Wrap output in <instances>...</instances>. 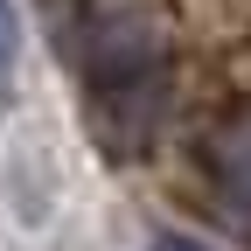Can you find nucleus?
I'll use <instances>...</instances> for the list:
<instances>
[{
	"label": "nucleus",
	"mask_w": 251,
	"mask_h": 251,
	"mask_svg": "<svg viewBox=\"0 0 251 251\" xmlns=\"http://www.w3.org/2000/svg\"><path fill=\"white\" fill-rule=\"evenodd\" d=\"M63 56L84 84V119L112 161H147L175 105V42L153 0H70Z\"/></svg>",
	"instance_id": "obj_1"
},
{
	"label": "nucleus",
	"mask_w": 251,
	"mask_h": 251,
	"mask_svg": "<svg viewBox=\"0 0 251 251\" xmlns=\"http://www.w3.org/2000/svg\"><path fill=\"white\" fill-rule=\"evenodd\" d=\"M202 175L216 188V202L251 230V105H230L224 119L202 126Z\"/></svg>",
	"instance_id": "obj_2"
},
{
	"label": "nucleus",
	"mask_w": 251,
	"mask_h": 251,
	"mask_svg": "<svg viewBox=\"0 0 251 251\" xmlns=\"http://www.w3.org/2000/svg\"><path fill=\"white\" fill-rule=\"evenodd\" d=\"M14 70V0H0V84Z\"/></svg>",
	"instance_id": "obj_3"
},
{
	"label": "nucleus",
	"mask_w": 251,
	"mask_h": 251,
	"mask_svg": "<svg viewBox=\"0 0 251 251\" xmlns=\"http://www.w3.org/2000/svg\"><path fill=\"white\" fill-rule=\"evenodd\" d=\"M147 251H216V244H202V237H188V230H161Z\"/></svg>",
	"instance_id": "obj_4"
}]
</instances>
